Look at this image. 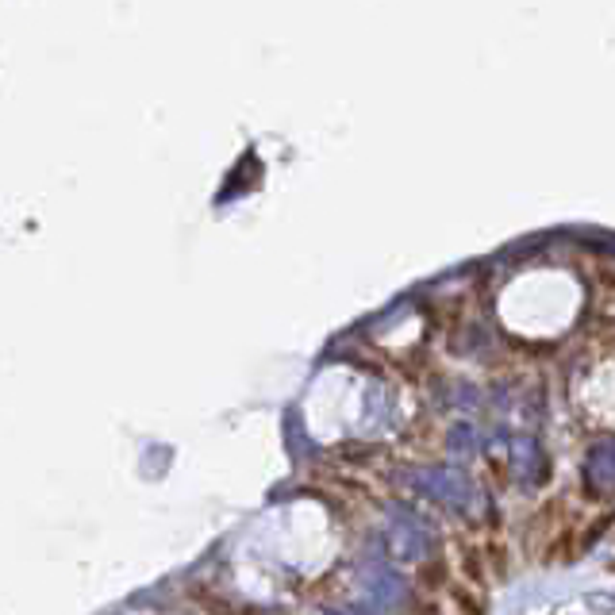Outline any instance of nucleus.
I'll return each instance as SVG.
<instances>
[{
  "label": "nucleus",
  "mask_w": 615,
  "mask_h": 615,
  "mask_svg": "<svg viewBox=\"0 0 615 615\" xmlns=\"http://www.w3.org/2000/svg\"><path fill=\"white\" fill-rule=\"evenodd\" d=\"M566 512H569V496H562V492L546 496L539 508H535V516L527 519V531H523V550H527V558H542V554H546V546L554 542Z\"/></svg>",
  "instance_id": "f257e3e1"
},
{
  "label": "nucleus",
  "mask_w": 615,
  "mask_h": 615,
  "mask_svg": "<svg viewBox=\"0 0 615 615\" xmlns=\"http://www.w3.org/2000/svg\"><path fill=\"white\" fill-rule=\"evenodd\" d=\"M450 562H454V577L466 581L473 589L489 592V562H485V546L481 539L469 535V527H458L450 535Z\"/></svg>",
  "instance_id": "f03ea898"
},
{
  "label": "nucleus",
  "mask_w": 615,
  "mask_h": 615,
  "mask_svg": "<svg viewBox=\"0 0 615 615\" xmlns=\"http://www.w3.org/2000/svg\"><path fill=\"white\" fill-rule=\"evenodd\" d=\"M458 577H454V562H450V554H431L427 562H419L412 569V589L416 596L423 600H443L446 589L454 585Z\"/></svg>",
  "instance_id": "7ed1b4c3"
},
{
  "label": "nucleus",
  "mask_w": 615,
  "mask_h": 615,
  "mask_svg": "<svg viewBox=\"0 0 615 615\" xmlns=\"http://www.w3.org/2000/svg\"><path fill=\"white\" fill-rule=\"evenodd\" d=\"M404 450L416 454V458H431V454H439V450H443V431H439V423H435L431 416L412 419L408 431H404Z\"/></svg>",
  "instance_id": "20e7f679"
},
{
  "label": "nucleus",
  "mask_w": 615,
  "mask_h": 615,
  "mask_svg": "<svg viewBox=\"0 0 615 615\" xmlns=\"http://www.w3.org/2000/svg\"><path fill=\"white\" fill-rule=\"evenodd\" d=\"M485 546V562H489L492 581H508L512 577V546L504 542V523L496 527V519H489V535L481 539Z\"/></svg>",
  "instance_id": "39448f33"
},
{
  "label": "nucleus",
  "mask_w": 615,
  "mask_h": 615,
  "mask_svg": "<svg viewBox=\"0 0 615 615\" xmlns=\"http://www.w3.org/2000/svg\"><path fill=\"white\" fill-rule=\"evenodd\" d=\"M446 604H450V612L454 615H485L489 612V592L473 589L466 581H454L443 596Z\"/></svg>",
  "instance_id": "423d86ee"
},
{
  "label": "nucleus",
  "mask_w": 615,
  "mask_h": 615,
  "mask_svg": "<svg viewBox=\"0 0 615 615\" xmlns=\"http://www.w3.org/2000/svg\"><path fill=\"white\" fill-rule=\"evenodd\" d=\"M408 615H446V608L439 600H423V596H412L408 604Z\"/></svg>",
  "instance_id": "0eeeda50"
}]
</instances>
